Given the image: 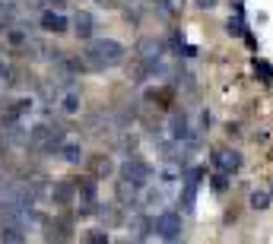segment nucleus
<instances>
[{"label":"nucleus","mask_w":273,"mask_h":244,"mask_svg":"<svg viewBox=\"0 0 273 244\" xmlns=\"http://www.w3.org/2000/svg\"><path fill=\"white\" fill-rule=\"evenodd\" d=\"M99 6H105V10H112V6H118V0H96Z\"/></svg>","instance_id":"c85d7f7f"},{"label":"nucleus","mask_w":273,"mask_h":244,"mask_svg":"<svg viewBox=\"0 0 273 244\" xmlns=\"http://www.w3.org/2000/svg\"><path fill=\"white\" fill-rule=\"evenodd\" d=\"M152 232H156L162 241H178L181 238V216H178L175 209L159 213L156 219H152Z\"/></svg>","instance_id":"39448f33"},{"label":"nucleus","mask_w":273,"mask_h":244,"mask_svg":"<svg viewBox=\"0 0 273 244\" xmlns=\"http://www.w3.org/2000/svg\"><path fill=\"white\" fill-rule=\"evenodd\" d=\"M118 174H121L124 181H131L134 187H149V181H152V165L149 162H143V159H127L121 168H118Z\"/></svg>","instance_id":"20e7f679"},{"label":"nucleus","mask_w":273,"mask_h":244,"mask_svg":"<svg viewBox=\"0 0 273 244\" xmlns=\"http://www.w3.org/2000/svg\"><path fill=\"white\" fill-rule=\"evenodd\" d=\"M64 139H67L64 127H51V124L29 127V149H35V152H57V146Z\"/></svg>","instance_id":"f03ea898"},{"label":"nucleus","mask_w":273,"mask_h":244,"mask_svg":"<svg viewBox=\"0 0 273 244\" xmlns=\"http://www.w3.org/2000/svg\"><path fill=\"white\" fill-rule=\"evenodd\" d=\"M197 6H200V10H213V6H216V0H197Z\"/></svg>","instance_id":"cd10ccee"},{"label":"nucleus","mask_w":273,"mask_h":244,"mask_svg":"<svg viewBox=\"0 0 273 244\" xmlns=\"http://www.w3.org/2000/svg\"><path fill=\"white\" fill-rule=\"evenodd\" d=\"M213 165H216V168L219 171H238V168H242V155H238L235 149H219L216 155H213Z\"/></svg>","instance_id":"9b49d317"},{"label":"nucleus","mask_w":273,"mask_h":244,"mask_svg":"<svg viewBox=\"0 0 273 244\" xmlns=\"http://www.w3.org/2000/svg\"><path fill=\"white\" fill-rule=\"evenodd\" d=\"M0 241H6V244H22V241H25V232L19 229V225H0Z\"/></svg>","instance_id":"f3484780"},{"label":"nucleus","mask_w":273,"mask_h":244,"mask_svg":"<svg viewBox=\"0 0 273 244\" xmlns=\"http://www.w3.org/2000/svg\"><path fill=\"white\" fill-rule=\"evenodd\" d=\"M99 209V178L86 174V178H76V213L89 216Z\"/></svg>","instance_id":"7ed1b4c3"},{"label":"nucleus","mask_w":273,"mask_h":244,"mask_svg":"<svg viewBox=\"0 0 273 244\" xmlns=\"http://www.w3.org/2000/svg\"><path fill=\"white\" fill-rule=\"evenodd\" d=\"M73 32H76V38H92V32H96V19H92V13H86V10H80L73 16Z\"/></svg>","instance_id":"f8f14e48"},{"label":"nucleus","mask_w":273,"mask_h":244,"mask_svg":"<svg viewBox=\"0 0 273 244\" xmlns=\"http://www.w3.org/2000/svg\"><path fill=\"white\" fill-rule=\"evenodd\" d=\"M270 200H273V194H267V190H254V194H251V206L254 209H267Z\"/></svg>","instance_id":"412c9836"},{"label":"nucleus","mask_w":273,"mask_h":244,"mask_svg":"<svg viewBox=\"0 0 273 244\" xmlns=\"http://www.w3.org/2000/svg\"><path fill=\"white\" fill-rule=\"evenodd\" d=\"M57 155H61L64 162H70V165H80V159H83V146H80V139L67 136L64 143L57 146Z\"/></svg>","instance_id":"ddd939ff"},{"label":"nucleus","mask_w":273,"mask_h":244,"mask_svg":"<svg viewBox=\"0 0 273 244\" xmlns=\"http://www.w3.org/2000/svg\"><path fill=\"white\" fill-rule=\"evenodd\" d=\"M51 200L57 206L76 203V178H61L57 184H51Z\"/></svg>","instance_id":"0eeeda50"},{"label":"nucleus","mask_w":273,"mask_h":244,"mask_svg":"<svg viewBox=\"0 0 273 244\" xmlns=\"http://www.w3.org/2000/svg\"><path fill=\"white\" fill-rule=\"evenodd\" d=\"M226 32H229V35H245V32H248V29H245V22H242V13H238L235 19L226 22Z\"/></svg>","instance_id":"4be33fe9"},{"label":"nucleus","mask_w":273,"mask_h":244,"mask_svg":"<svg viewBox=\"0 0 273 244\" xmlns=\"http://www.w3.org/2000/svg\"><path fill=\"white\" fill-rule=\"evenodd\" d=\"M270 194H273V190H270Z\"/></svg>","instance_id":"c756f323"},{"label":"nucleus","mask_w":273,"mask_h":244,"mask_svg":"<svg viewBox=\"0 0 273 244\" xmlns=\"http://www.w3.org/2000/svg\"><path fill=\"white\" fill-rule=\"evenodd\" d=\"M124 203H112V206H102V209H96V213L102 216V222H105V229H115V225H121L124 222Z\"/></svg>","instance_id":"2eb2a0df"},{"label":"nucleus","mask_w":273,"mask_h":244,"mask_svg":"<svg viewBox=\"0 0 273 244\" xmlns=\"http://www.w3.org/2000/svg\"><path fill=\"white\" fill-rule=\"evenodd\" d=\"M168 6H172L175 13H181V10H184V0H168Z\"/></svg>","instance_id":"bb28decb"},{"label":"nucleus","mask_w":273,"mask_h":244,"mask_svg":"<svg viewBox=\"0 0 273 244\" xmlns=\"http://www.w3.org/2000/svg\"><path fill=\"white\" fill-rule=\"evenodd\" d=\"M89 165H92V174H96V178H99V174H112L115 171V162L108 159V155H96Z\"/></svg>","instance_id":"a211bd4d"},{"label":"nucleus","mask_w":273,"mask_h":244,"mask_svg":"<svg viewBox=\"0 0 273 244\" xmlns=\"http://www.w3.org/2000/svg\"><path fill=\"white\" fill-rule=\"evenodd\" d=\"M121 64H124V45L115 38H96L83 51V67L92 70V73H102V70H112Z\"/></svg>","instance_id":"f257e3e1"},{"label":"nucleus","mask_w":273,"mask_h":244,"mask_svg":"<svg viewBox=\"0 0 273 244\" xmlns=\"http://www.w3.org/2000/svg\"><path fill=\"white\" fill-rule=\"evenodd\" d=\"M86 241H89V244H108L112 238H108V232H102V229H92V232H86Z\"/></svg>","instance_id":"5701e85b"},{"label":"nucleus","mask_w":273,"mask_h":244,"mask_svg":"<svg viewBox=\"0 0 273 244\" xmlns=\"http://www.w3.org/2000/svg\"><path fill=\"white\" fill-rule=\"evenodd\" d=\"M41 29H45V32H67V29H70V22H67V16L61 13V10H51V6H48V10L45 13H41Z\"/></svg>","instance_id":"1a4fd4ad"},{"label":"nucleus","mask_w":273,"mask_h":244,"mask_svg":"<svg viewBox=\"0 0 273 244\" xmlns=\"http://www.w3.org/2000/svg\"><path fill=\"white\" fill-rule=\"evenodd\" d=\"M178 54H181V57H197V48H194V45H181Z\"/></svg>","instance_id":"a878e982"},{"label":"nucleus","mask_w":273,"mask_h":244,"mask_svg":"<svg viewBox=\"0 0 273 244\" xmlns=\"http://www.w3.org/2000/svg\"><path fill=\"white\" fill-rule=\"evenodd\" d=\"M16 108H19V115L25 118V115H29L32 108H35V102H32V99H19V102H16Z\"/></svg>","instance_id":"393cba45"},{"label":"nucleus","mask_w":273,"mask_h":244,"mask_svg":"<svg viewBox=\"0 0 273 244\" xmlns=\"http://www.w3.org/2000/svg\"><path fill=\"white\" fill-rule=\"evenodd\" d=\"M254 73L261 76V83H273V67L267 60H254Z\"/></svg>","instance_id":"aec40b11"},{"label":"nucleus","mask_w":273,"mask_h":244,"mask_svg":"<svg viewBox=\"0 0 273 244\" xmlns=\"http://www.w3.org/2000/svg\"><path fill=\"white\" fill-rule=\"evenodd\" d=\"M16 19V3L13 0H0V29H6Z\"/></svg>","instance_id":"6ab92c4d"},{"label":"nucleus","mask_w":273,"mask_h":244,"mask_svg":"<svg viewBox=\"0 0 273 244\" xmlns=\"http://www.w3.org/2000/svg\"><path fill=\"white\" fill-rule=\"evenodd\" d=\"M127 229H131V238L134 241H146L149 232H152V219H149V216H143V213H134L131 222H127Z\"/></svg>","instance_id":"9d476101"},{"label":"nucleus","mask_w":273,"mask_h":244,"mask_svg":"<svg viewBox=\"0 0 273 244\" xmlns=\"http://www.w3.org/2000/svg\"><path fill=\"white\" fill-rule=\"evenodd\" d=\"M57 108H61L67 118H76V115H80V108H83L80 92H76L73 86H67V89H64L61 95H57Z\"/></svg>","instance_id":"6e6552de"},{"label":"nucleus","mask_w":273,"mask_h":244,"mask_svg":"<svg viewBox=\"0 0 273 244\" xmlns=\"http://www.w3.org/2000/svg\"><path fill=\"white\" fill-rule=\"evenodd\" d=\"M226 187H229V181H226V171H219L216 178H213V190H216V194H223Z\"/></svg>","instance_id":"b1692460"},{"label":"nucleus","mask_w":273,"mask_h":244,"mask_svg":"<svg viewBox=\"0 0 273 244\" xmlns=\"http://www.w3.org/2000/svg\"><path fill=\"white\" fill-rule=\"evenodd\" d=\"M162 54H165V45H162V38H156V35H146V38L136 41V57L146 60V64L162 60Z\"/></svg>","instance_id":"423d86ee"},{"label":"nucleus","mask_w":273,"mask_h":244,"mask_svg":"<svg viewBox=\"0 0 273 244\" xmlns=\"http://www.w3.org/2000/svg\"><path fill=\"white\" fill-rule=\"evenodd\" d=\"M25 187H29V194L35 197V200L51 197V184H48L45 174H29V178H25Z\"/></svg>","instance_id":"4468645a"},{"label":"nucleus","mask_w":273,"mask_h":244,"mask_svg":"<svg viewBox=\"0 0 273 244\" xmlns=\"http://www.w3.org/2000/svg\"><path fill=\"white\" fill-rule=\"evenodd\" d=\"M115 194H118V203H124V206H134L136 203V197H140V187H134L131 181H118L115 184Z\"/></svg>","instance_id":"dca6fc26"}]
</instances>
